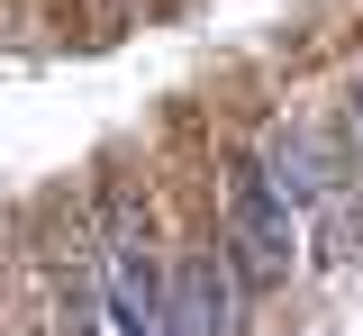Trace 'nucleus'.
I'll return each instance as SVG.
<instances>
[{
  "instance_id": "nucleus-1",
  "label": "nucleus",
  "mask_w": 363,
  "mask_h": 336,
  "mask_svg": "<svg viewBox=\"0 0 363 336\" xmlns=\"http://www.w3.org/2000/svg\"><path fill=\"white\" fill-rule=\"evenodd\" d=\"M227 237H236V254H245L255 282H272V273L300 264V200L272 182V164H236L227 173Z\"/></svg>"
},
{
  "instance_id": "nucleus-2",
  "label": "nucleus",
  "mask_w": 363,
  "mask_h": 336,
  "mask_svg": "<svg viewBox=\"0 0 363 336\" xmlns=\"http://www.w3.org/2000/svg\"><path fill=\"white\" fill-rule=\"evenodd\" d=\"M164 309H173V336H227L236 327V282H227V264L218 254H191L173 273V300H164Z\"/></svg>"
},
{
  "instance_id": "nucleus-3",
  "label": "nucleus",
  "mask_w": 363,
  "mask_h": 336,
  "mask_svg": "<svg viewBox=\"0 0 363 336\" xmlns=\"http://www.w3.org/2000/svg\"><path fill=\"white\" fill-rule=\"evenodd\" d=\"M272 182H281V191H291V200H309V191H318V155H309V145H300V137H291V145H281V155H272Z\"/></svg>"
},
{
  "instance_id": "nucleus-4",
  "label": "nucleus",
  "mask_w": 363,
  "mask_h": 336,
  "mask_svg": "<svg viewBox=\"0 0 363 336\" xmlns=\"http://www.w3.org/2000/svg\"><path fill=\"white\" fill-rule=\"evenodd\" d=\"M91 336H136V327H128V318H118V300H109V309L91 318Z\"/></svg>"
},
{
  "instance_id": "nucleus-5",
  "label": "nucleus",
  "mask_w": 363,
  "mask_h": 336,
  "mask_svg": "<svg viewBox=\"0 0 363 336\" xmlns=\"http://www.w3.org/2000/svg\"><path fill=\"white\" fill-rule=\"evenodd\" d=\"M354 137H363V91H354Z\"/></svg>"
}]
</instances>
